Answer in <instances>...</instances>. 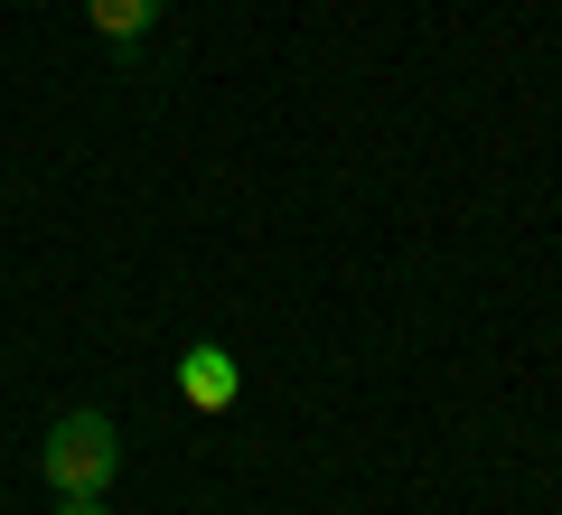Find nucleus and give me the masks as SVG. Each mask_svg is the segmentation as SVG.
I'll use <instances>...</instances> for the list:
<instances>
[{
    "instance_id": "4",
    "label": "nucleus",
    "mask_w": 562,
    "mask_h": 515,
    "mask_svg": "<svg viewBox=\"0 0 562 515\" xmlns=\"http://www.w3.org/2000/svg\"><path fill=\"white\" fill-rule=\"evenodd\" d=\"M57 515H113V506H103V496H66Z\"/></svg>"
},
{
    "instance_id": "1",
    "label": "nucleus",
    "mask_w": 562,
    "mask_h": 515,
    "mask_svg": "<svg viewBox=\"0 0 562 515\" xmlns=\"http://www.w3.org/2000/svg\"><path fill=\"white\" fill-rule=\"evenodd\" d=\"M113 469H122V432L103 413H57V422H47L38 478L57 496H103V488H113Z\"/></svg>"
},
{
    "instance_id": "3",
    "label": "nucleus",
    "mask_w": 562,
    "mask_h": 515,
    "mask_svg": "<svg viewBox=\"0 0 562 515\" xmlns=\"http://www.w3.org/2000/svg\"><path fill=\"white\" fill-rule=\"evenodd\" d=\"M160 10H169V0H85V20H94V38H122V47H132L140 29L160 20Z\"/></svg>"
},
{
    "instance_id": "2",
    "label": "nucleus",
    "mask_w": 562,
    "mask_h": 515,
    "mask_svg": "<svg viewBox=\"0 0 562 515\" xmlns=\"http://www.w3.org/2000/svg\"><path fill=\"white\" fill-rule=\"evenodd\" d=\"M179 394L198 403V413H225V403L244 394V376H235V357H225L216 337H206V347H188V357H179Z\"/></svg>"
}]
</instances>
